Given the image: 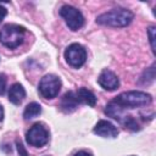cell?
<instances>
[{
  "instance_id": "cell-19",
  "label": "cell",
  "mask_w": 156,
  "mask_h": 156,
  "mask_svg": "<svg viewBox=\"0 0 156 156\" xmlns=\"http://www.w3.org/2000/svg\"><path fill=\"white\" fill-rule=\"evenodd\" d=\"M6 15H7V10L2 6H0V22L6 17Z\"/></svg>"
},
{
  "instance_id": "cell-14",
  "label": "cell",
  "mask_w": 156,
  "mask_h": 156,
  "mask_svg": "<svg viewBox=\"0 0 156 156\" xmlns=\"http://www.w3.org/2000/svg\"><path fill=\"white\" fill-rule=\"evenodd\" d=\"M144 74L146 76V78L140 79V83H143V84H150L154 80V78H155V65H152L151 67H149L144 72Z\"/></svg>"
},
{
  "instance_id": "cell-12",
  "label": "cell",
  "mask_w": 156,
  "mask_h": 156,
  "mask_svg": "<svg viewBox=\"0 0 156 156\" xmlns=\"http://www.w3.org/2000/svg\"><path fill=\"white\" fill-rule=\"evenodd\" d=\"M78 101L76 99L74 91H67L61 100V110L65 112H72L78 107Z\"/></svg>"
},
{
  "instance_id": "cell-16",
  "label": "cell",
  "mask_w": 156,
  "mask_h": 156,
  "mask_svg": "<svg viewBox=\"0 0 156 156\" xmlns=\"http://www.w3.org/2000/svg\"><path fill=\"white\" fill-rule=\"evenodd\" d=\"M16 146H17V150H18L20 156H28V152H27V150L24 149V146L22 145L21 141H17L16 143Z\"/></svg>"
},
{
  "instance_id": "cell-11",
  "label": "cell",
  "mask_w": 156,
  "mask_h": 156,
  "mask_svg": "<svg viewBox=\"0 0 156 156\" xmlns=\"http://www.w3.org/2000/svg\"><path fill=\"white\" fill-rule=\"evenodd\" d=\"M26 98V90L20 83H15L10 90H9V100L10 102L18 105L22 102V100Z\"/></svg>"
},
{
  "instance_id": "cell-10",
  "label": "cell",
  "mask_w": 156,
  "mask_h": 156,
  "mask_svg": "<svg viewBox=\"0 0 156 156\" xmlns=\"http://www.w3.org/2000/svg\"><path fill=\"white\" fill-rule=\"evenodd\" d=\"M74 95L79 104H84L88 106H95V104H96V96L87 88H79L74 93Z\"/></svg>"
},
{
  "instance_id": "cell-6",
  "label": "cell",
  "mask_w": 156,
  "mask_h": 156,
  "mask_svg": "<svg viewBox=\"0 0 156 156\" xmlns=\"http://www.w3.org/2000/svg\"><path fill=\"white\" fill-rule=\"evenodd\" d=\"M26 140L29 145L35 147H41L49 141V132L41 123L33 124L26 134Z\"/></svg>"
},
{
  "instance_id": "cell-17",
  "label": "cell",
  "mask_w": 156,
  "mask_h": 156,
  "mask_svg": "<svg viewBox=\"0 0 156 156\" xmlns=\"http://www.w3.org/2000/svg\"><path fill=\"white\" fill-rule=\"evenodd\" d=\"M5 89H6V78L4 74H0V95L5 93Z\"/></svg>"
},
{
  "instance_id": "cell-15",
  "label": "cell",
  "mask_w": 156,
  "mask_h": 156,
  "mask_svg": "<svg viewBox=\"0 0 156 156\" xmlns=\"http://www.w3.org/2000/svg\"><path fill=\"white\" fill-rule=\"evenodd\" d=\"M155 26H151L147 30V34H149V40H150V45H151V50L152 52L155 54Z\"/></svg>"
},
{
  "instance_id": "cell-18",
  "label": "cell",
  "mask_w": 156,
  "mask_h": 156,
  "mask_svg": "<svg viewBox=\"0 0 156 156\" xmlns=\"http://www.w3.org/2000/svg\"><path fill=\"white\" fill-rule=\"evenodd\" d=\"M73 156H93V155H91V152H89V151H85V150H80V151L76 152Z\"/></svg>"
},
{
  "instance_id": "cell-7",
  "label": "cell",
  "mask_w": 156,
  "mask_h": 156,
  "mask_svg": "<svg viewBox=\"0 0 156 156\" xmlns=\"http://www.w3.org/2000/svg\"><path fill=\"white\" fill-rule=\"evenodd\" d=\"M65 58L69 66L79 68L87 61V51L80 44L73 43L65 50Z\"/></svg>"
},
{
  "instance_id": "cell-1",
  "label": "cell",
  "mask_w": 156,
  "mask_h": 156,
  "mask_svg": "<svg viewBox=\"0 0 156 156\" xmlns=\"http://www.w3.org/2000/svg\"><path fill=\"white\" fill-rule=\"evenodd\" d=\"M134 15L133 12H130L127 9H112L111 11H107L105 13H101L100 16H98L96 22L101 26H108V27H127L132 20H133Z\"/></svg>"
},
{
  "instance_id": "cell-20",
  "label": "cell",
  "mask_w": 156,
  "mask_h": 156,
  "mask_svg": "<svg viewBox=\"0 0 156 156\" xmlns=\"http://www.w3.org/2000/svg\"><path fill=\"white\" fill-rule=\"evenodd\" d=\"M2 118H4V110H2V107L0 106V121H2Z\"/></svg>"
},
{
  "instance_id": "cell-5",
  "label": "cell",
  "mask_w": 156,
  "mask_h": 156,
  "mask_svg": "<svg viewBox=\"0 0 156 156\" xmlns=\"http://www.w3.org/2000/svg\"><path fill=\"white\" fill-rule=\"evenodd\" d=\"M60 15L65 20L66 24L68 26V28L71 30H78L84 24V17H83L82 12L73 6L63 5L60 9Z\"/></svg>"
},
{
  "instance_id": "cell-4",
  "label": "cell",
  "mask_w": 156,
  "mask_h": 156,
  "mask_svg": "<svg viewBox=\"0 0 156 156\" xmlns=\"http://www.w3.org/2000/svg\"><path fill=\"white\" fill-rule=\"evenodd\" d=\"M61 89V79L55 74H46L39 82V93L45 99H54Z\"/></svg>"
},
{
  "instance_id": "cell-8",
  "label": "cell",
  "mask_w": 156,
  "mask_h": 156,
  "mask_svg": "<svg viewBox=\"0 0 156 156\" xmlns=\"http://www.w3.org/2000/svg\"><path fill=\"white\" fill-rule=\"evenodd\" d=\"M98 83L100 84L101 88H104L105 90H108V91L116 90L119 85V80H118L117 76L110 69H104L100 73V76L98 78Z\"/></svg>"
},
{
  "instance_id": "cell-2",
  "label": "cell",
  "mask_w": 156,
  "mask_h": 156,
  "mask_svg": "<svg viewBox=\"0 0 156 156\" xmlns=\"http://www.w3.org/2000/svg\"><path fill=\"white\" fill-rule=\"evenodd\" d=\"M152 101V98L150 94L145 91H139V90H132V91H124L116 96L112 102L121 106L122 108H135V107H141V106H147Z\"/></svg>"
},
{
  "instance_id": "cell-13",
  "label": "cell",
  "mask_w": 156,
  "mask_h": 156,
  "mask_svg": "<svg viewBox=\"0 0 156 156\" xmlns=\"http://www.w3.org/2000/svg\"><path fill=\"white\" fill-rule=\"evenodd\" d=\"M40 113H41V106L37 102H30L26 106L23 117H24V119H32V118H35L37 116H39Z\"/></svg>"
},
{
  "instance_id": "cell-9",
  "label": "cell",
  "mask_w": 156,
  "mask_h": 156,
  "mask_svg": "<svg viewBox=\"0 0 156 156\" xmlns=\"http://www.w3.org/2000/svg\"><path fill=\"white\" fill-rule=\"evenodd\" d=\"M94 133L104 138H116L118 134V129L111 122L101 119L95 124Z\"/></svg>"
},
{
  "instance_id": "cell-3",
  "label": "cell",
  "mask_w": 156,
  "mask_h": 156,
  "mask_svg": "<svg viewBox=\"0 0 156 156\" xmlns=\"http://www.w3.org/2000/svg\"><path fill=\"white\" fill-rule=\"evenodd\" d=\"M24 34V27L20 24H6L0 29V41L9 49H16L23 43Z\"/></svg>"
}]
</instances>
